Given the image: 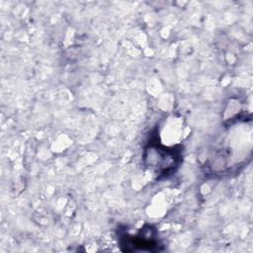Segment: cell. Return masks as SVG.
<instances>
[{
    "label": "cell",
    "mask_w": 253,
    "mask_h": 253,
    "mask_svg": "<svg viewBox=\"0 0 253 253\" xmlns=\"http://www.w3.org/2000/svg\"><path fill=\"white\" fill-rule=\"evenodd\" d=\"M179 155L175 150L160 145H149L145 149L144 160L146 166L157 175H165L173 171L177 165Z\"/></svg>",
    "instance_id": "obj_1"
}]
</instances>
